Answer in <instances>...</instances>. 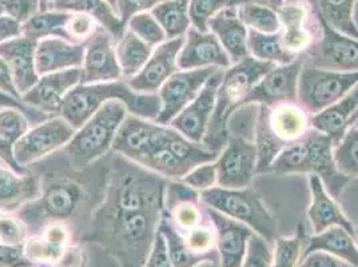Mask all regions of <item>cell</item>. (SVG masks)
Here are the masks:
<instances>
[{
  "label": "cell",
  "instance_id": "cell-1",
  "mask_svg": "<svg viewBox=\"0 0 358 267\" xmlns=\"http://www.w3.org/2000/svg\"><path fill=\"white\" fill-rule=\"evenodd\" d=\"M118 99L127 110L139 118L155 120L159 117L162 103L158 94L135 92L127 83L114 80L110 83L78 85L63 99L60 117L75 130H79L107 101Z\"/></svg>",
  "mask_w": 358,
  "mask_h": 267
},
{
  "label": "cell",
  "instance_id": "cell-2",
  "mask_svg": "<svg viewBox=\"0 0 358 267\" xmlns=\"http://www.w3.org/2000/svg\"><path fill=\"white\" fill-rule=\"evenodd\" d=\"M337 140L330 135L310 129L303 139L282 150L270 164L268 173L309 174L324 182L327 190L334 199L343 193L350 178L343 174L334 161Z\"/></svg>",
  "mask_w": 358,
  "mask_h": 267
},
{
  "label": "cell",
  "instance_id": "cell-3",
  "mask_svg": "<svg viewBox=\"0 0 358 267\" xmlns=\"http://www.w3.org/2000/svg\"><path fill=\"white\" fill-rule=\"evenodd\" d=\"M275 64L248 57L224 71L222 82L218 87L215 108L210 119L208 131L202 145L215 152H221L229 140V123L231 115L242 108V103L250 89L261 80L264 75Z\"/></svg>",
  "mask_w": 358,
  "mask_h": 267
},
{
  "label": "cell",
  "instance_id": "cell-4",
  "mask_svg": "<svg viewBox=\"0 0 358 267\" xmlns=\"http://www.w3.org/2000/svg\"><path fill=\"white\" fill-rule=\"evenodd\" d=\"M310 117L297 102L259 106L255 124L257 173H268L270 164L282 150L306 136L312 129Z\"/></svg>",
  "mask_w": 358,
  "mask_h": 267
},
{
  "label": "cell",
  "instance_id": "cell-5",
  "mask_svg": "<svg viewBox=\"0 0 358 267\" xmlns=\"http://www.w3.org/2000/svg\"><path fill=\"white\" fill-rule=\"evenodd\" d=\"M199 198L206 208L246 224L270 245L275 242L277 221L257 192L249 187L224 189L218 186L199 193Z\"/></svg>",
  "mask_w": 358,
  "mask_h": 267
},
{
  "label": "cell",
  "instance_id": "cell-6",
  "mask_svg": "<svg viewBox=\"0 0 358 267\" xmlns=\"http://www.w3.org/2000/svg\"><path fill=\"white\" fill-rule=\"evenodd\" d=\"M126 113L127 107L122 101H107L70 140L67 152L73 164L86 166L101 158L113 146Z\"/></svg>",
  "mask_w": 358,
  "mask_h": 267
},
{
  "label": "cell",
  "instance_id": "cell-7",
  "mask_svg": "<svg viewBox=\"0 0 358 267\" xmlns=\"http://www.w3.org/2000/svg\"><path fill=\"white\" fill-rule=\"evenodd\" d=\"M358 83V73H338L303 63L299 79L297 103L317 115L338 103Z\"/></svg>",
  "mask_w": 358,
  "mask_h": 267
},
{
  "label": "cell",
  "instance_id": "cell-8",
  "mask_svg": "<svg viewBox=\"0 0 358 267\" xmlns=\"http://www.w3.org/2000/svg\"><path fill=\"white\" fill-rule=\"evenodd\" d=\"M317 15L321 32L312 47L303 55H301L303 58V63L330 71L358 73L357 39L333 30L318 13Z\"/></svg>",
  "mask_w": 358,
  "mask_h": 267
},
{
  "label": "cell",
  "instance_id": "cell-9",
  "mask_svg": "<svg viewBox=\"0 0 358 267\" xmlns=\"http://www.w3.org/2000/svg\"><path fill=\"white\" fill-rule=\"evenodd\" d=\"M258 150L255 142L242 136H229L215 161L218 171V186L224 189L250 187L257 174Z\"/></svg>",
  "mask_w": 358,
  "mask_h": 267
},
{
  "label": "cell",
  "instance_id": "cell-10",
  "mask_svg": "<svg viewBox=\"0 0 358 267\" xmlns=\"http://www.w3.org/2000/svg\"><path fill=\"white\" fill-rule=\"evenodd\" d=\"M220 68L206 67L195 70H179L171 75L159 89V99L162 110L155 119L158 124H170L171 120L180 114L194 101L209 80L210 76Z\"/></svg>",
  "mask_w": 358,
  "mask_h": 267
},
{
  "label": "cell",
  "instance_id": "cell-11",
  "mask_svg": "<svg viewBox=\"0 0 358 267\" xmlns=\"http://www.w3.org/2000/svg\"><path fill=\"white\" fill-rule=\"evenodd\" d=\"M303 66V58L284 66H274L268 74L250 89L245 98L242 108L248 106H274V104L297 102L299 79Z\"/></svg>",
  "mask_w": 358,
  "mask_h": 267
},
{
  "label": "cell",
  "instance_id": "cell-12",
  "mask_svg": "<svg viewBox=\"0 0 358 267\" xmlns=\"http://www.w3.org/2000/svg\"><path fill=\"white\" fill-rule=\"evenodd\" d=\"M169 130L154 120L130 117L120 124L113 147L142 164L154 151L164 146Z\"/></svg>",
  "mask_w": 358,
  "mask_h": 267
},
{
  "label": "cell",
  "instance_id": "cell-13",
  "mask_svg": "<svg viewBox=\"0 0 358 267\" xmlns=\"http://www.w3.org/2000/svg\"><path fill=\"white\" fill-rule=\"evenodd\" d=\"M76 130L62 117L51 118L24 134L15 145L14 155L20 166L35 162L73 139Z\"/></svg>",
  "mask_w": 358,
  "mask_h": 267
},
{
  "label": "cell",
  "instance_id": "cell-14",
  "mask_svg": "<svg viewBox=\"0 0 358 267\" xmlns=\"http://www.w3.org/2000/svg\"><path fill=\"white\" fill-rule=\"evenodd\" d=\"M224 70H217L201 89L198 96L180 114L171 120V127L195 143H202L213 117L217 92Z\"/></svg>",
  "mask_w": 358,
  "mask_h": 267
},
{
  "label": "cell",
  "instance_id": "cell-15",
  "mask_svg": "<svg viewBox=\"0 0 358 267\" xmlns=\"http://www.w3.org/2000/svg\"><path fill=\"white\" fill-rule=\"evenodd\" d=\"M185 39V36L169 39L162 45H157L145 67L133 76L127 85L135 92L155 94L171 75L179 71L178 55Z\"/></svg>",
  "mask_w": 358,
  "mask_h": 267
},
{
  "label": "cell",
  "instance_id": "cell-16",
  "mask_svg": "<svg viewBox=\"0 0 358 267\" xmlns=\"http://www.w3.org/2000/svg\"><path fill=\"white\" fill-rule=\"evenodd\" d=\"M231 59L213 32H199L190 27L178 55L179 70H195L214 67L226 70Z\"/></svg>",
  "mask_w": 358,
  "mask_h": 267
},
{
  "label": "cell",
  "instance_id": "cell-17",
  "mask_svg": "<svg viewBox=\"0 0 358 267\" xmlns=\"http://www.w3.org/2000/svg\"><path fill=\"white\" fill-rule=\"evenodd\" d=\"M79 82H82V70L79 67L45 75L29 92L22 95L23 103L45 115L60 114L63 99Z\"/></svg>",
  "mask_w": 358,
  "mask_h": 267
},
{
  "label": "cell",
  "instance_id": "cell-18",
  "mask_svg": "<svg viewBox=\"0 0 358 267\" xmlns=\"http://www.w3.org/2000/svg\"><path fill=\"white\" fill-rule=\"evenodd\" d=\"M85 51L82 83L94 85L118 80L122 75L117 52L111 45V35L105 29H98L87 39Z\"/></svg>",
  "mask_w": 358,
  "mask_h": 267
},
{
  "label": "cell",
  "instance_id": "cell-19",
  "mask_svg": "<svg viewBox=\"0 0 358 267\" xmlns=\"http://www.w3.org/2000/svg\"><path fill=\"white\" fill-rule=\"evenodd\" d=\"M208 215L217 230V250L222 267H242L248 240L254 231L246 224L208 208Z\"/></svg>",
  "mask_w": 358,
  "mask_h": 267
},
{
  "label": "cell",
  "instance_id": "cell-20",
  "mask_svg": "<svg viewBox=\"0 0 358 267\" xmlns=\"http://www.w3.org/2000/svg\"><path fill=\"white\" fill-rule=\"evenodd\" d=\"M36 45V41L26 36L0 42V58L7 63L20 95L29 92L39 80L35 66Z\"/></svg>",
  "mask_w": 358,
  "mask_h": 267
},
{
  "label": "cell",
  "instance_id": "cell-21",
  "mask_svg": "<svg viewBox=\"0 0 358 267\" xmlns=\"http://www.w3.org/2000/svg\"><path fill=\"white\" fill-rule=\"evenodd\" d=\"M309 186L312 202L308 208V217L312 223L314 233H322L331 226H341L356 237V229L353 223L345 215L337 199L330 195L321 178L313 174L309 175Z\"/></svg>",
  "mask_w": 358,
  "mask_h": 267
},
{
  "label": "cell",
  "instance_id": "cell-22",
  "mask_svg": "<svg viewBox=\"0 0 358 267\" xmlns=\"http://www.w3.org/2000/svg\"><path fill=\"white\" fill-rule=\"evenodd\" d=\"M85 47L60 38H45L36 45L35 66L41 75L76 68L83 64Z\"/></svg>",
  "mask_w": 358,
  "mask_h": 267
},
{
  "label": "cell",
  "instance_id": "cell-23",
  "mask_svg": "<svg viewBox=\"0 0 358 267\" xmlns=\"http://www.w3.org/2000/svg\"><path fill=\"white\" fill-rule=\"evenodd\" d=\"M209 31L218 38L233 64L250 57L248 48L249 29L239 19L238 7L226 8L211 17Z\"/></svg>",
  "mask_w": 358,
  "mask_h": 267
},
{
  "label": "cell",
  "instance_id": "cell-24",
  "mask_svg": "<svg viewBox=\"0 0 358 267\" xmlns=\"http://www.w3.org/2000/svg\"><path fill=\"white\" fill-rule=\"evenodd\" d=\"M70 233L62 223L50 224L39 236L26 240L23 250L32 265L54 266L70 249Z\"/></svg>",
  "mask_w": 358,
  "mask_h": 267
},
{
  "label": "cell",
  "instance_id": "cell-25",
  "mask_svg": "<svg viewBox=\"0 0 358 267\" xmlns=\"http://www.w3.org/2000/svg\"><path fill=\"white\" fill-rule=\"evenodd\" d=\"M313 252H327L343 264L358 266L357 238L341 226H331L322 233L308 237L303 257Z\"/></svg>",
  "mask_w": 358,
  "mask_h": 267
},
{
  "label": "cell",
  "instance_id": "cell-26",
  "mask_svg": "<svg viewBox=\"0 0 358 267\" xmlns=\"http://www.w3.org/2000/svg\"><path fill=\"white\" fill-rule=\"evenodd\" d=\"M358 110V83L350 89L338 103L328 110L312 115L310 126L320 133L330 135L340 142L345 131L349 129V120Z\"/></svg>",
  "mask_w": 358,
  "mask_h": 267
},
{
  "label": "cell",
  "instance_id": "cell-27",
  "mask_svg": "<svg viewBox=\"0 0 358 267\" xmlns=\"http://www.w3.org/2000/svg\"><path fill=\"white\" fill-rule=\"evenodd\" d=\"M39 193V183L34 175L0 168V212L13 211L38 198Z\"/></svg>",
  "mask_w": 358,
  "mask_h": 267
},
{
  "label": "cell",
  "instance_id": "cell-28",
  "mask_svg": "<svg viewBox=\"0 0 358 267\" xmlns=\"http://www.w3.org/2000/svg\"><path fill=\"white\" fill-rule=\"evenodd\" d=\"M159 231L164 234L167 249H169V255L171 259V264L174 267H195L205 261H214L220 262V254L218 250L206 252V254H198V252H192L186 243L183 236L177 230V227L167 218V215H164L161 218L159 223Z\"/></svg>",
  "mask_w": 358,
  "mask_h": 267
},
{
  "label": "cell",
  "instance_id": "cell-29",
  "mask_svg": "<svg viewBox=\"0 0 358 267\" xmlns=\"http://www.w3.org/2000/svg\"><path fill=\"white\" fill-rule=\"evenodd\" d=\"M320 16L333 30L357 39L358 29L353 20L357 0H309Z\"/></svg>",
  "mask_w": 358,
  "mask_h": 267
},
{
  "label": "cell",
  "instance_id": "cell-30",
  "mask_svg": "<svg viewBox=\"0 0 358 267\" xmlns=\"http://www.w3.org/2000/svg\"><path fill=\"white\" fill-rule=\"evenodd\" d=\"M189 6L190 0H166L152 8L151 15L161 24L167 39H177L187 34L192 26Z\"/></svg>",
  "mask_w": 358,
  "mask_h": 267
},
{
  "label": "cell",
  "instance_id": "cell-31",
  "mask_svg": "<svg viewBox=\"0 0 358 267\" xmlns=\"http://www.w3.org/2000/svg\"><path fill=\"white\" fill-rule=\"evenodd\" d=\"M71 14L66 11H43L38 13L22 24V34L26 38H30L32 41L45 39L50 36H57L60 39L71 42L66 24Z\"/></svg>",
  "mask_w": 358,
  "mask_h": 267
},
{
  "label": "cell",
  "instance_id": "cell-32",
  "mask_svg": "<svg viewBox=\"0 0 358 267\" xmlns=\"http://www.w3.org/2000/svg\"><path fill=\"white\" fill-rule=\"evenodd\" d=\"M248 48L250 57L255 59L273 63L275 66H284L297 59L299 57L286 51L280 32L277 34H261L249 30Z\"/></svg>",
  "mask_w": 358,
  "mask_h": 267
},
{
  "label": "cell",
  "instance_id": "cell-33",
  "mask_svg": "<svg viewBox=\"0 0 358 267\" xmlns=\"http://www.w3.org/2000/svg\"><path fill=\"white\" fill-rule=\"evenodd\" d=\"M152 54V47L139 39L133 31H124L117 47V59L122 74L133 78L148 63Z\"/></svg>",
  "mask_w": 358,
  "mask_h": 267
},
{
  "label": "cell",
  "instance_id": "cell-34",
  "mask_svg": "<svg viewBox=\"0 0 358 267\" xmlns=\"http://www.w3.org/2000/svg\"><path fill=\"white\" fill-rule=\"evenodd\" d=\"M63 11H74L91 16L96 20L111 36L120 41L124 34V24L115 15L114 8L106 0H76Z\"/></svg>",
  "mask_w": 358,
  "mask_h": 267
},
{
  "label": "cell",
  "instance_id": "cell-35",
  "mask_svg": "<svg viewBox=\"0 0 358 267\" xmlns=\"http://www.w3.org/2000/svg\"><path fill=\"white\" fill-rule=\"evenodd\" d=\"M239 19L249 30L261 34H277L281 30L280 17L277 11L266 1H250L238 7Z\"/></svg>",
  "mask_w": 358,
  "mask_h": 267
},
{
  "label": "cell",
  "instance_id": "cell-36",
  "mask_svg": "<svg viewBox=\"0 0 358 267\" xmlns=\"http://www.w3.org/2000/svg\"><path fill=\"white\" fill-rule=\"evenodd\" d=\"M308 234L303 224H299L293 237H277L273 250L271 267H297L303 257Z\"/></svg>",
  "mask_w": 358,
  "mask_h": 267
},
{
  "label": "cell",
  "instance_id": "cell-37",
  "mask_svg": "<svg viewBox=\"0 0 358 267\" xmlns=\"http://www.w3.org/2000/svg\"><path fill=\"white\" fill-rule=\"evenodd\" d=\"M258 1V0H190L189 16L192 27L199 32H209V22L211 17L226 8L239 7L241 4Z\"/></svg>",
  "mask_w": 358,
  "mask_h": 267
},
{
  "label": "cell",
  "instance_id": "cell-38",
  "mask_svg": "<svg viewBox=\"0 0 358 267\" xmlns=\"http://www.w3.org/2000/svg\"><path fill=\"white\" fill-rule=\"evenodd\" d=\"M79 201V192L74 185H57L48 189L43 198L45 211L54 218H67Z\"/></svg>",
  "mask_w": 358,
  "mask_h": 267
},
{
  "label": "cell",
  "instance_id": "cell-39",
  "mask_svg": "<svg viewBox=\"0 0 358 267\" xmlns=\"http://www.w3.org/2000/svg\"><path fill=\"white\" fill-rule=\"evenodd\" d=\"M334 161L343 174L358 177V126L349 127L336 145Z\"/></svg>",
  "mask_w": 358,
  "mask_h": 267
},
{
  "label": "cell",
  "instance_id": "cell-40",
  "mask_svg": "<svg viewBox=\"0 0 358 267\" xmlns=\"http://www.w3.org/2000/svg\"><path fill=\"white\" fill-rule=\"evenodd\" d=\"M142 164L167 178L182 179L190 171V168L166 146L154 151Z\"/></svg>",
  "mask_w": 358,
  "mask_h": 267
},
{
  "label": "cell",
  "instance_id": "cell-41",
  "mask_svg": "<svg viewBox=\"0 0 358 267\" xmlns=\"http://www.w3.org/2000/svg\"><path fill=\"white\" fill-rule=\"evenodd\" d=\"M127 23L130 31L151 47L162 45L167 39L161 24L149 13H138L131 16Z\"/></svg>",
  "mask_w": 358,
  "mask_h": 267
},
{
  "label": "cell",
  "instance_id": "cell-42",
  "mask_svg": "<svg viewBox=\"0 0 358 267\" xmlns=\"http://www.w3.org/2000/svg\"><path fill=\"white\" fill-rule=\"evenodd\" d=\"M182 236L192 252L206 254L217 250V230L210 218L209 222L201 223Z\"/></svg>",
  "mask_w": 358,
  "mask_h": 267
},
{
  "label": "cell",
  "instance_id": "cell-43",
  "mask_svg": "<svg viewBox=\"0 0 358 267\" xmlns=\"http://www.w3.org/2000/svg\"><path fill=\"white\" fill-rule=\"evenodd\" d=\"M29 120L17 108H4L0 111V138L15 145L27 133Z\"/></svg>",
  "mask_w": 358,
  "mask_h": 267
},
{
  "label": "cell",
  "instance_id": "cell-44",
  "mask_svg": "<svg viewBox=\"0 0 358 267\" xmlns=\"http://www.w3.org/2000/svg\"><path fill=\"white\" fill-rule=\"evenodd\" d=\"M199 201H183L174 208H170V218L176 226L180 229V234L187 233L202 223V211L199 208Z\"/></svg>",
  "mask_w": 358,
  "mask_h": 267
},
{
  "label": "cell",
  "instance_id": "cell-45",
  "mask_svg": "<svg viewBox=\"0 0 358 267\" xmlns=\"http://www.w3.org/2000/svg\"><path fill=\"white\" fill-rule=\"evenodd\" d=\"M273 249L265 238L253 233L248 240V249L242 267H271Z\"/></svg>",
  "mask_w": 358,
  "mask_h": 267
},
{
  "label": "cell",
  "instance_id": "cell-46",
  "mask_svg": "<svg viewBox=\"0 0 358 267\" xmlns=\"http://www.w3.org/2000/svg\"><path fill=\"white\" fill-rule=\"evenodd\" d=\"M185 185L190 186L196 192H206L215 187L218 183V171L215 162L199 164L189 171L183 178L180 179Z\"/></svg>",
  "mask_w": 358,
  "mask_h": 267
},
{
  "label": "cell",
  "instance_id": "cell-47",
  "mask_svg": "<svg viewBox=\"0 0 358 267\" xmlns=\"http://www.w3.org/2000/svg\"><path fill=\"white\" fill-rule=\"evenodd\" d=\"M27 231L24 224L11 217H0V243L8 246H24Z\"/></svg>",
  "mask_w": 358,
  "mask_h": 267
},
{
  "label": "cell",
  "instance_id": "cell-48",
  "mask_svg": "<svg viewBox=\"0 0 358 267\" xmlns=\"http://www.w3.org/2000/svg\"><path fill=\"white\" fill-rule=\"evenodd\" d=\"M4 14L16 20L17 23H26L31 16L38 14L39 0H1Z\"/></svg>",
  "mask_w": 358,
  "mask_h": 267
},
{
  "label": "cell",
  "instance_id": "cell-49",
  "mask_svg": "<svg viewBox=\"0 0 358 267\" xmlns=\"http://www.w3.org/2000/svg\"><path fill=\"white\" fill-rule=\"evenodd\" d=\"M96 26H95V20L91 16L82 14V13H76L75 15L71 14V17L69 19L67 24H66V31L73 41H87L90 36L95 32Z\"/></svg>",
  "mask_w": 358,
  "mask_h": 267
},
{
  "label": "cell",
  "instance_id": "cell-50",
  "mask_svg": "<svg viewBox=\"0 0 358 267\" xmlns=\"http://www.w3.org/2000/svg\"><path fill=\"white\" fill-rule=\"evenodd\" d=\"M145 267H174L169 255L166 239L164 234L159 231V229L154 239V243L151 246Z\"/></svg>",
  "mask_w": 358,
  "mask_h": 267
},
{
  "label": "cell",
  "instance_id": "cell-51",
  "mask_svg": "<svg viewBox=\"0 0 358 267\" xmlns=\"http://www.w3.org/2000/svg\"><path fill=\"white\" fill-rule=\"evenodd\" d=\"M164 1L166 0H118L117 8L120 11V20L126 26L131 16L151 10Z\"/></svg>",
  "mask_w": 358,
  "mask_h": 267
},
{
  "label": "cell",
  "instance_id": "cell-52",
  "mask_svg": "<svg viewBox=\"0 0 358 267\" xmlns=\"http://www.w3.org/2000/svg\"><path fill=\"white\" fill-rule=\"evenodd\" d=\"M34 266L26 258L23 246H8L0 243V267Z\"/></svg>",
  "mask_w": 358,
  "mask_h": 267
},
{
  "label": "cell",
  "instance_id": "cell-53",
  "mask_svg": "<svg viewBox=\"0 0 358 267\" xmlns=\"http://www.w3.org/2000/svg\"><path fill=\"white\" fill-rule=\"evenodd\" d=\"M340 259L322 252H313L305 255L299 267H341Z\"/></svg>",
  "mask_w": 358,
  "mask_h": 267
},
{
  "label": "cell",
  "instance_id": "cell-54",
  "mask_svg": "<svg viewBox=\"0 0 358 267\" xmlns=\"http://www.w3.org/2000/svg\"><path fill=\"white\" fill-rule=\"evenodd\" d=\"M0 107H4V108H10V107H11V108H17V110H20L22 113H24V115L30 117L32 122H38L39 119L42 120V119L45 118V115L43 113H41V111L32 108L30 106H26V104L22 103L19 99H15V98H13V96H10V95L1 92V91H0Z\"/></svg>",
  "mask_w": 358,
  "mask_h": 267
},
{
  "label": "cell",
  "instance_id": "cell-55",
  "mask_svg": "<svg viewBox=\"0 0 358 267\" xmlns=\"http://www.w3.org/2000/svg\"><path fill=\"white\" fill-rule=\"evenodd\" d=\"M0 91L13 96V98H15V99H19V101L22 99V95L16 89L11 71L7 66V63L1 58H0Z\"/></svg>",
  "mask_w": 358,
  "mask_h": 267
},
{
  "label": "cell",
  "instance_id": "cell-56",
  "mask_svg": "<svg viewBox=\"0 0 358 267\" xmlns=\"http://www.w3.org/2000/svg\"><path fill=\"white\" fill-rule=\"evenodd\" d=\"M76 0H51V7L58 10V11H63L67 6L73 4Z\"/></svg>",
  "mask_w": 358,
  "mask_h": 267
},
{
  "label": "cell",
  "instance_id": "cell-57",
  "mask_svg": "<svg viewBox=\"0 0 358 267\" xmlns=\"http://www.w3.org/2000/svg\"><path fill=\"white\" fill-rule=\"evenodd\" d=\"M195 267H222L221 266V264L220 262H214V261H205V262H202V264H199V265H196Z\"/></svg>",
  "mask_w": 358,
  "mask_h": 267
},
{
  "label": "cell",
  "instance_id": "cell-58",
  "mask_svg": "<svg viewBox=\"0 0 358 267\" xmlns=\"http://www.w3.org/2000/svg\"><path fill=\"white\" fill-rule=\"evenodd\" d=\"M353 20H355V24L358 29V0L356 1V6H355V11H353Z\"/></svg>",
  "mask_w": 358,
  "mask_h": 267
},
{
  "label": "cell",
  "instance_id": "cell-59",
  "mask_svg": "<svg viewBox=\"0 0 358 267\" xmlns=\"http://www.w3.org/2000/svg\"><path fill=\"white\" fill-rule=\"evenodd\" d=\"M106 1H107V3H108V4H110V6H111V7H113V8H114V10H115V8H117V4H118V0H106Z\"/></svg>",
  "mask_w": 358,
  "mask_h": 267
},
{
  "label": "cell",
  "instance_id": "cell-60",
  "mask_svg": "<svg viewBox=\"0 0 358 267\" xmlns=\"http://www.w3.org/2000/svg\"><path fill=\"white\" fill-rule=\"evenodd\" d=\"M4 15H6V14H4V7H3V3H1V0H0V17Z\"/></svg>",
  "mask_w": 358,
  "mask_h": 267
},
{
  "label": "cell",
  "instance_id": "cell-61",
  "mask_svg": "<svg viewBox=\"0 0 358 267\" xmlns=\"http://www.w3.org/2000/svg\"><path fill=\"white\" fill-rule=\"evenodd\" d=\"M341 267H358V266H352V265H348V264H341Z\"/></svg>",
  "mask_w": 358,
  "mask_h": 267
},
{
  "label": "cell",
  "instance_id": "cell-62",
  "mask_svg": "<svg viewBox=\"0 0 358 267\" xmlns=\"http://www.w3.org/2000/svg\"><path fill=\"white\" fill-rule=\"evenodd\" d=\"M356 238H357V240H358V230H356Z\"/></svg>",
  "mask_w": 358,
  "mask_h": 267
},
{
  "label": "cell",
  "instance_id": "cell-63",
  "mask_svg": "<svg viewBox=\"0 0 358 267\" xmlns=\"http://www.w3.org/2000/svg\"><path fill=\"white\" fill-rule=\"evenodd\" d=\"M355 126H358V122H357V123H356V124H355Z\"/></svg>",
  "mask_w": 358,
  "mask_h": 267
},
{
  "label": "cell",
  "instance_id": "cell-64",
  "mask_svg": "<svg viewBox=\"0 0 358 267\" xmlns=\"http://www.w3.org/2000/svg\"><path fill=\"white\" fill-rule=\"evenodd\" d=\"M0 42H1V39H0Z\"/></svg>",
  "mask_w": 358,
  "mask_h": 267
}]
</instances>
